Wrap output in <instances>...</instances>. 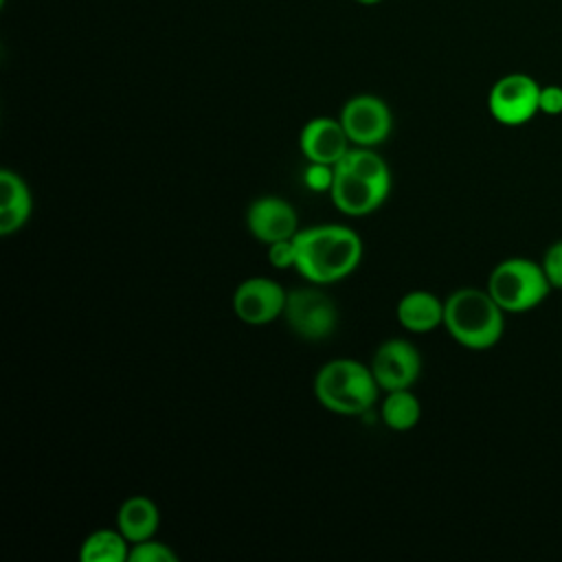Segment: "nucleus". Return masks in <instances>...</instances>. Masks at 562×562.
Masks as SVG:
<instances>
[{"label":"nucleus","instance_id":"1","mask_svg":"<svg viewBox=\"0 0 562 562\" xmlns=\"http://www.w3.org/2000/svg\"><path fill=\"white\" fill-rule=\"evenodd\" d=\"M294 268L312 283H336L351 274L362 257L356 231L340 224H323L299 231L294 237Z\"/></svg>","mask_w":562,"mask_h":562},{"label":"nucleus","instance_id":"2","mask_svg":"<svg viewBox=\"0 0 562 562\" xmlns=\"http://www.w3.org/2000/svg\"><path fill=\"white\" fill-rule=\"evenodd\" d=\"M505 310L487 290L461 288L443 301V327L463 347L483 351L494 347L505 329Z\"/></svg>","mask_w":562,"mask_h":562},{"label":"nucleus","instance_id":"3","mask_svg":"<svg viewBox=\"0 0 562 562\" xmlns=\"http://www.w3.org/2000/svg\"><path fill=\"white\" fill-rule=\"evenodd\" d=\"M378 391L380 386L371 367L351 358L325 362L314 378L316 400L336 415H360L369 411L378 400Z\"/></svg>","mask_w":562,"mask_h":562},{"label":"nucleus","instance_id":"4","mask_svg":"<svg viewBox=\"0 0 562 562\" xmlns=\"http://www.w3.org/2000/svg\"><path fill=\"white\" fill-rule=\"evenodd\" d=\"M485 290L505 312H527L547 299L551 283L533 259L509 257L494 266Z\"/></svg>","mask_w":562,"mask_h":562},{"label":"nucleus","instance_id":"5","mask_svg":"<svg viewBox=\"0 0 562 562\" xmlns=\"http://www.w3.org/2000/svg\"><path fill=\"white\" fill-rule=\"evenodd\" d=\"M540 83L525 72L503 75L487 94L490 114L501 125H522L540 112Z\"/></svg>","mask_w":562,"mask_h":562},{"label":"nucleus","instance_id":"6","mask_svg":"<svg viewBox=\"0 0 562 562\" xmlns=\"http://www.w3.org/2000/svg\"><path fill=\"white\" fill-rule=\"evenodd\" d=\"M283 316L290 329L305 340L327 338L338 323L334 301L318 288H299L288 292Z\"/></svg>","mask_w":562,"mask_h":562},{"label":"nucleus","instance_id":"7","mask_svg":"<svg viewBox=\"0 0 562 562\" xmlns=\"http://www.w3.org/2000/svg\"><path fill=\"white\" fill-rule=\"evenodd\" d=\"M340 123L351 140V145L375 147L384 143L393 127V116L386 105L375 94H356L340 110Z\"/></svg>","mask_w":562,"mask_h":562},{"label":"nucleus","instance_id":"8","mask_svg":"<svg viewBox=\"0 0 562 562\" xmlns=\"http://www.w3.org/2000/svg\"><path fill=\"white\" fill-rule=\"evenodd\" d=\"M422 358L413 342L404 338H391L382 342L371 358V373L380 389H411V384L419 378Z\"/></svg>","mask_w":562,"mask_h":562},{"label":"nucleus","instance_id":"9","mask_svg":"<svg viewBox=\"0 0 562 562\" xmlns=\"http://www.w3.org/2000/svg\"><path fill=\"white\" fill-rule=\"evenodd\" d=\"M288 292L268 277L241 281L233 294V310L248 325H266L283 314Z\"/></svg>","mask_w":562,"mask_h":562},{"label":"nucleus","instance_id":"10","mask_svg":"<svg viewBox=\"0 0 562 562\" xmlns=\"http://www.w3.org/2000/svg\"><path fill=\"white\" fill-rule=\"evenodd\" d=\"M391 187L362 178L345 167L334 165V182L329 189L334 206L351 217H362L373 213L389 195Z\"/></svg>","mask_w":562,"mask_h":562},{"label":"nucleus","instance_id":"11","mask_svg":"<svg viewBox=\"0 0 562 562\" xmlns=\"http://www.w3.org/2000/svg\"><path fill=\"white\" fill-rule=\"evenodd\" d=\"M246 224L252 237L263 244L292 239L299 233V217L294 206L277 195L257 198L246 211Z\"/></svg>","mask_w":562,"mask_h":562},{"label":"nucleus","instance_id":"12","mask_svg":"<svg viewBox=\"0 0 562 562\" xmlns=\"http://www.w3.org/2000/svg\"><path fill=\"white\" fill-rule=\"evenodd\" d=\"M299 145H301L303 156L310 162L336 165L351 147V140H349L340 119L316 116V119L307 121L305 127L301 130Z\"/></svg>","mask_w":562,"mask_h":562},{"label":"nucleus","instance_id":"13","mask_svg":"<svg viewBox=\"0 0 562 562\" xmlns=\"http://www.w3.org/2000/svg\"><path fill=\"white\" fill-rule=\"evenodd\" d=\"M31 193L22 176L11 169L0 171V235L18 233L31 215Z\"/></svg>","mask_w":562,"mask_h":562},{"label":"nucleus","instance_id":"14","mask_svg":"<svg viewBox=\"0 0 562 562\" xmlns=\"http://www.w3.org/2000/svg\"><path fill=\"white\" fill-rule=\"evenodd\" d=\"M395 314L404 329L424 334L437 325H443V301H439L432 292L413 290L397 301Z\"/></svg>","mask_w":562,"mask_h":562},{"label":"nucleus","instance_id":"15","mask_svg":"<svg viewBox=\"0 0 562 562\" xmlns=\"http://www.w3.org/2000/svg\"><path fill=\"white\" fill-rule=\"evenodd\" d=\"M158 525V505L147 496H130L116 512V529L130 540V544L151 538Z\"/></svg>","mask_w":562,"mask_h":562},{"label":"nucleus","instance_id":"16","mask_svg":"<svg viewBox=\"0 0 562 562\" xmlns=\"http://www.w3.org/2000/svg\"><path fill=\"white\" fill-rule=\"evenodd\" d=\"M130 555V540L119 529L92 531L79 549L81 562H123Z\"/></svg>","mask_w":562,"mask_h":562},{"label":"nucleus","instance_id":"17","mask_svg":"<svg viewBox=\"0 0 562 562\" xmlns=\"http://www.w3.org/2000/svg\"><path fill=\"white\" fill-rule=\"evenodd\" d=\"M382 419L393 430H411L417 426L422 417V404L411 389H395L386 391V397L382 402Z\"/></svg>","mask_w":562,"mask_h":562},{"label":"nucleus","instance_id":"18","mask_svg":"<svg viewBox=\"0 0 562 562\" xmlns=\"http://www.w3.org/2000/svg\"><path fill=\"white\" fill-rule=\"evenodd\" d=\"M127 562H178V555L167 544L147 538L130 544Z\"/></svg>","mask_w":562,"mask_h":562},{"label":"nucleus","instance_id":"19","mask_svg":"<svg viewBox=\"0 0 562 562\" xmlns=\"http://www.w3.org/2000/svg\"><path fill=\"white\" fill-rule=\"evenodd\" d=\"M540 266H542L551 288L562 290V239L549 244V248L542 255Z\"/></svg>","mask_w":562,"mask_h":562},{"label":"nucleus","instance_id":"20","mask_svg":"<svg viewBox=\"0 0 562 562\" xmlns=\"http://www.w3.org/2000/svg\"><path fill=\"white\" fill-rule=\"evenodd\" d=\"M305 184L312 191H329L334 182V165H323V162H310L305 169Z\"/></svg>","mask_w":562,"mask_h":562},{"label":"nucleus","instance_id":"21","mask_svg":"<svg viewBox=\"0 0 562 562\" xmlns=\"http://www.w3.org/2000/svg\"><path fill=\"white\" fill-rule=\"evenodd\" d=\"M268 259L274 268H294L296 261V250H294V239H279L268 244Z\"/></svg>","mask_w":562,"mask_h":562},{"label":"nucleus","instance_id":"22","mask_svg":"<svg viewBox=\"0 0 562 562\" xmlns=\"http://www.w3.org/2000/svg\"><path fill=\"white\" fill-rule=\"evenodd\" d=\"M540 112L549 116L562 114V86H540Z\"/></svg>","mask_w":562,"mask_h":562},{"label":"nucleus","instance_id":"23","mask_svg":"<svg viewBox=\"0 0 562 562\" xmlns=\"http://www.w3.org/2000/svg\"><path fill=\"white\" fill-rule=\"evenodd\" d=\"M353 2L364 4V7H373V4H378V2H382V0H353Z\"/></svg>","mask_w":562,"mask_h":562}]
</instances>
